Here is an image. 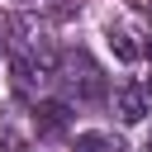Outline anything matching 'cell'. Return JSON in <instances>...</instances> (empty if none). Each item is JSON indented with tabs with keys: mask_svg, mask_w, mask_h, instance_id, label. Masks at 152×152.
I'll return each mask as SVG.
<instances>
[{
	"mask_svg": "<svg viewBox=\"0 0 152 152\" xmlns=\"http://www.w3.org/2000/svg\"><path fill=\"white\" fill-rule=\"evenodd\" d=\"M71 152H109V138H104V133H81Z\"/></svg>",
	"mask_w": 152,
	"mask_h": 152,
	"instance_id": "cell-4",
	"label": "cell"
},
{
	"mask_svg": "<svg viewBox=\"0 0 152 152\" xmlns=\"http://www.w3.org/2000/svg\"><path fill=\"white\" fill-rule=\"evenodd\" d=\"M147 95H152V81H147Z\"/></svg>",
	"mask_w": 152,
	"mask_h": 152,
	"instance_id": "cell-7",
	"label": "cell"
},
{
	"mask_svg": "<svg viewBox=\"0 0 152 152\" xmlns=\"http://www.w3.org/2000/svg\"><path fill=\"white\" fill-rule=\"evenodd\" d=\"M109 43H114V52H119V57H124V62H133V57H138V48H133V43H128V38H124V33H114V38H109Z\"/></svg>",
	"mask_w": 152,
	"mask_h": 152,
	"instance_id": "cell-5",
	"label": "cell"
},
{
	"mask_svg": "<svg viewBox=\"0 0 152 152\" xmlns=\"http://www.w3.org/2000/svg\"><path fill=\"white\" fill-rule=\"evenodd\" d=\"M66 124H71L66 100H38V109H33V133L38 138H62Z\"/></svg>",
	"mask_w": 152,
	"mask_h": 152,
	"instance_id": "cell-2",
	"label": "cell"
},
{
	"mask_svg": "<svg viewBox=\"0 0 152 152\" xmlns=\"http://www.w3.org/2000/svg\"><path fill=\"white\" fill-rule=\"evenodd\" d=\"M62 81H66V90H71L76 100H100V95H104V76H100V66H95L86 52H66Z\"/></svg>",
	"mask_w": 152,
	"mask_h": 152,
	"instance_id": "cell-1",
	"label": "cell"
},
{
	"mask_svg": "<svg viewBox=\"0 0 152 152\" xmlns=\"http://www.w3.org/2000/svg\"><path fill=\"white\" fill-rule=\"evenodd\" d=\"M147 57H152V43H147Z\"/></svg>",
	"mask_w": 152,
	"mask_h": 152,
	"instance_id": "cell-6",
	"label": "cell"
},
{
	"mask_svg": "<svg viewBox=\"0 0 152 152\" xmlns=\"http://www.w3.org/2000/svg\"><path fill=\"white\" fill-rule=\"evenodd\" d=\"M114 114H119L124 124H138V119L147 114V90H138V86L114 90Z\"/></svg>",
	"mask_w": 152,
	"mask_h": 152,
	"instance_id": "cell-3",
	"label": "cell"
}]
</instances>
